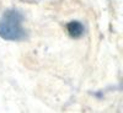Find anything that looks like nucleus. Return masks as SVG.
<instances>
[{
    "label": "nucleus",
    "instance_id": "1",
    "mask_svg": "<svg viewBox=\"0 0 123 113\" xmlns=\"http://www.w3.org/2000/svg\"><path fill=\"white\" fill-rule=\"evenodd\" d=\"M24 16L15 9H10L0 17V37L5 41H22L26 38L22 27Z\"/></svg>",
    "mask_w": 123,
    "mask_h": 113
},
{
    "label": "nucleus",
    "instance_id": "2",
    "mask_svg": "<svg viewBox=\"0 0 123 113\" xmlns=\"http://www.w3.org/2000/svg\"><path fill=\"white\" fill-rule=\"evenodd\" d=\"M68 33L73 37V38H80L85 32V27L84 25L79 22V21H71L67 25Z\"/></svg>",
    "mask_w": 123,
    "mask_h": 113
}]
</instances>
